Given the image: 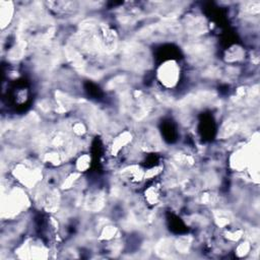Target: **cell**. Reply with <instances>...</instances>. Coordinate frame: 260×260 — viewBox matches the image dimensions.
Returning <instances> with one entry per match:
<instances>
[{
    "instance_id": "obj_1",
    "label": "cell",
    "mask_w": 260,
    "mask_h": 260,
    "mask_svg": "<svg viewBox=\"0 0 260 260\" xmlns=\"http://www.w3.org/2000/svg\"><path fill=\"white\" fill-rule=\"evenodd\" d=\"M27 189L19 184L7 187L2 184L1 196V217L2 220L12 221L19 219L28 210L32 204L31 195L27 193Z\"/></svg>"
},
{
    "instance_id": "obj_2",
    "label": "cell",
    "mask_w": 260,
    "mask_h": 260,
    "mask_svg": "<svg viewBox=\"0 0 260 260\" xmlns=\"http://www.w3.org/2000/svg\"><path fill=\"white\" fill-rule=\"evenodd\" d=\"M45 175L42 161H37L30 157H23L14 162L10 169L11 178L28 191H32L43 183Z\"/></svg>"
},
{
    "instance_id": "obj_3",
    "label": "cell",
    "mask_w": 260,
    "mask_h": 260,
    "mask_svg": "<svg viewBox=\"0 0 260 260\" xmlns=\"http://www.w3.org/2000/svg\"><path fill=\"white\" fill-rule=\"evenodd\" d=\"M156 80L165 89L175 88L181 79V66L174 60L164 61L156 69Z\"/></svg>"
},
{
    "instance_id": "obj_4",
    "label": "cell",
    "mask_w": 260,
    "mask_h": 260,
    "mask_svg": "<svg viewBox=\"0 0 260 260\" xmlns=\"http://www.w3.org/2000/svg\"><path fill=\"white\" fill-rule=\"evenodd\" d=\"M135 135L130 130H123L118 132L112 138L109 144V153L112 157L116 158L121 152L128 149L134 142Z\"/></svg>"
},
{
    "instance_id": "obj_5",
    "label": "cell",
    "mask_w": 260,
    "mask_h": 260,
    "mask_svg": "<svg viewBox=\"0 0 260 260\" xmlns=\"http://www.w3.org/2000/svg\"><path fill=\"white\" fill-rule=\"evenodd\" d=\"M16 8L15 3L12 1H0V23L1 29L4 31L11 25L15 19Z\"/></svg>"
},
{
    "instance_id": "obj_6",
    "label": "cell",
    "mask_w": 260,
    "mask_h": 260,
    "mask_svg": "<svg viewBox=\"0 0 260 260\" xmlns=\"http://www.w3.org/2000/svg\"><path fill=\"white\" fill-rule=\"evenodd\" d=\"M161 190L162 186L158 184H153L147 187L143 193L144 203L150 206H157L161 201Z\"/></svg>"
},
{
    "instance_id": "obj_7",
    "label": "cell",
    "mask_w": 260,
    "mask_h": 260,
    "mask_svg": "<svg viewBox=\"0 0 260 260\" xmlns=\"http://www.w3.org/2000/svg\"><path fill=\"white\" fill-rule=\"evenodd\" d=\"M243 58H245V51L243 50L242 47L237 45H234L231 48H229L224 55V60L229 63L238 62Z\"/></svg>"
},
{
    "instance_id": "obj_8",
    "label": "cell",
    "mask_w": 260,
    "mask_h": 260,
    "mask_svg": "<svg viewBox=\"0 0 260 260\" xmlns=\"http://www.w3.org/2000/svg\"><path fill=\"white\" fill-rule=\"evenodd\" d=\"M91 165V157L88 153H79L74 162V170L83 174L87 172Z\"/></svg>"
},
{
    "instance_id": "obj_9",
    "label": "cell",
    "mask_w": 260,
    "mask_h": 260,
    "mask_svg": "<svg viewBox=\"0 0 260 260\" xmlns=\"http://www.w3.org/2000/svg\"><path fill=\"white\" fill-rule=\"evenodd\" d=\"M252 244L253 243L248 239H242L237 244H235V254L240 258L246 257L253 250Z\"/></svg>"
},
{
    "instance_id": "obj_10",
    "label": "cell",
    "mask_w": 260,
    "mask_h": 260,
    "mask_svg": "<svg viewBox=\"0 0 260 260\" xmlns=\"http://www.w3.org/2000/svg\"><path fill=\"white\" fill-rule=\"evenodd\" d=\"M241 11L246 15V16H255L257 17L260 11V2L259 1H248V2H243Z\"/></svg>"
}]
</instances>
